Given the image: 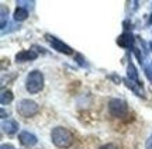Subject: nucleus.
<instances>
[{
	"mask_svg": "<svg viewBox=\"0 0 152 149\" xmlns=\"http://www.w3.org/2000/svg\"><path fill=\"white\" fill-rule=\"evenodd\" d=\"M16 110L24 118H31V117L37 116L39 113V105H38L37 101H34L31 99H23L17 103Z\"/></svg>",
	"mask_w": 152,
	"mask_h": 149,
	"instance_id": "3",
	"label": "nucleus"
},
{
	"mask_svg": "<svg viewBox=\"0 0 152 149\" xmlns=\"http://www.w3.org/2000/svg\"><path fill=\"white\" fill-rule=\"evenodd\" d=\"M18 122L16 120H11V118H7V120H3L1 122V129H3V132L7 134L9 137H13V135H16L18 132Z\"/></svg>",
	"mask_w": 152,
	"mask_h": 149,
	"instance_id": "9",
	"label": "nucleus"
},
{
	"mask_svg": "<svg viewBox=\"0 0 152 149\" xmlns=\"http://www.w3.org/2000/svg\"><path fill=\"white\" fill-rule=\"evenodd\" d=\"M145 149H152V134L148 137L147 142H145Z\"/></svg>",
	"mask_w": 152,
	"mask_h": 149,
	"instance_id": "20",
	"label": "nucleus"
},
{
	"mask_svg": "<svg viewBox=\"0 0 152 149\" xmlns=\"http://www.w3.org/2000/svg\"><path fill=\"white\" fill-rule=\"evenodd\" d=\"M149 48H151V51H152V41L149 42Z\"/></svg>",
	"mask_w": 152,
	"mask_h": 149,
	"instance_id": "25",
	"label": "nucleus"
},
{
	"mask_svg": "<svg viewBox=\"0 0 152 149\" xmlns=\"http://www.w3.org/2000/svg\"><path fill=\"white\" fill-rule=\"evenodd\" d=\"M45 39L52 47V49H55L56 52L64 54V55H73V49L68 44H65L62 39L58 38V37H55L52 34H45Z\"/></svg>",
	"mask_w": 152,
	"mask_h": 149,
	"instance_id": "5",
	"label": "nucleus"
},
{
	"mask_svg": "<svg viewBox=\"0 0 152 149\" xmlns=\"http://www.w3.org/2000/svg\"><path fill=\"white\" fill-rule=\"evenodd\" d=\"M13 100H14L13 92H11L10 89H3V90H1V94H0V103H1V105L10 104Z\"/></svg>",
	"mask_w": 152,
	"mask_h": 149,
	"instance_id": "13",
	"label": "nucleus"
},
{
	"mask_svg": "<svg viewBox=\"0 0 152 149\" xmlns=\"http://www.w3.org/2000/svg\"><path fill=\"white\" fill-rule=\"evenodd\" d=\"M97 149H118V146H117L115 144L109 142V144H104V145H102V146H99Z\"/></svg>",
	"mask_w": 152,
	"mask_h": 149,
	"instance_id": "19",
	"label": "nucleus"
},
{
	"mask_svg": "<svg viewBox=\"0 0 152 149\" xmlns=\"http://www.w3.org/2000/svg\"><path fill=\"white\" fill-rule=\"evenodd\" d=\"M17 4H20V7H24L26 10H28V9H33L34 4H35V1H34V0H31V1H24V0H20V1H17Z\"/></svg>",
	"mask_w": 152,
	"mask_h": 149,
	"instance_id": "16",
	"label": "nucleus"
},
{
	"mask_svg": "<svg viewBox=\"0 0 152 149\" xmlns=\"http://www.w3.org/2000/svg\"><path fill=\"white\" fill-rule=\"evenodd\" d=\"M18 142L23 146H26V148H31V146L37 145L38 138L33 132H30V131H21V132L18 134Z\"/></svg>",
	"mask_w": 152,
	"mask_h": 149,
	"instance_id": "7",
	"label": "nucleus"
},
{
	"mask_svg": "<svg viewBox=\"0 0 152 149\" xmlns=\"http://www.w3.org/2000/svg\"><path fill=\"white\" fill-rule=\"evenodd\" d=\"M142 68H144V75H145L148 80L152 83V61L151 62H144Z\"/></svg>",
	"mask_w": 152,
	"mask_h": 149,
	"instance_id": "14",
	"label": "nucleus"
},
{
	"mask_svg": "<svg viewBox=\"0 0 152 149\" xmlns=\"http://www.w3.org/2000/svg\"><path fill=\"white\" fill-rule=\"evenodd\" d=\"M107 107L110 116L114 118H124L128 114V105L123 99H111Z\"/></svg>",
	"mask_w": 152,
	"mask_h": 149,
	"instance_id": "4",
	"label": "nucleus"
},
{
	"mask_svg": "<svg viewBox=\"0 0 152 149\" xmlns=\"http://www.w3.org/2000/svg\"><path fill=\"white\" fill-rule=\"evenodd\" d=\"M123 82L127 87L130 89L131 92L134 94H137L138 97H142V99H145V93H144V89H142V83H135V82H131L130 79H123Z\"/></svg>",
	"mask_w": 152,
	"mask_h": 149,
	"instance_id": "10",
	"label": "nucleus"
},
{
	"mask_svg": "<svg viewBox=\"0 0 152 149\" xmlns=\"http://www.w3.org/2000/svg\"><path fill=\"white\" fill-rule=\"evenodd\" d=\"M7 14H9V9H6V6H1V13H0V18H1V23H0V25H1V30H4L6 28V18H7Z\"/></svg>",
	"mask_w": 152,
	"mask_h": 149,
	"instance_id": "15",
	"label": "nucleus"
},
{
	"mask_svg": "<svg viewBox=\"0 0 152 149\" xmlns=\"http://www.w3.org/2000/svg\"><path fill=\"white\" fill-rule=\"evenodd\" d=\"M0 149H16L13 145H10V144H3L1 146H0Z\"/></svg>",
	"mask_w": 152,
	"mask_h": 149,
	"instance_id": "21",
	"label": "nucleus"
},
{
	"mask_svg": "<svg viewBox=\"0 0 152 149\" xmlns=\"http://www.w3.org/2000/svg\"><path fill=\"white\" fill-rule=\"evenodd\" d=\"M75 61H76V63L80 65L82 68L87 66V62H85V58H83V55H80V54H76L75 55Z\"/></svg>",
	"mask_w": 152,
	"mask_h": 149,
	"instance_id": "17",
	"label": "nucleus"
},
{
	"mask_svg": "<svg viewBox=\"0 0 152 149\" xmlns=\"http://www.w3.org/2000/svg\"><path fill=\"white\" fill-rule=\"evenodd\" d=\"M123 28H124V33H131L130 30H132V23H131L130 20H124Z\"/></svg>",
	"mask_w": 152,
	"mask_h": 149,
	"instance_id": "18",
	"label": "nucleus"
},
{
	"mask_svg": "<svg viewBox=\"0 0 152 149\" xmlns=\"http://www.w3.org/2000/svg\"><path fill=\"white\" fill-rule=\"evenodd\" d=\"M13 18H14V21H17V23L26 21L28 18V10H26L24 7L17 6V9L14 10V14H13Z\"/></svg>",
	"mask_w": 152,
	"mask_h": 149,
	"instance_id": "12",
	"label": "nucleus"
},
{
	"mask_svg": "<svg viewBox=\"0 0 152 149\" xmlns=\"http://www.w3.org/2000/svg\"><path fill=\"white\" fill-rule=\"evenodd\" d=\"M127 79H130L131 82L141 83L140 82V75H138V71H137L135 65L132 63V61H130L128 63H127Z\"/></svg>",
	"mask_w": 152,
	"mask_h": 149,
	"instance_id": "11",
	"label": "nucleus"
},
{
	"mask_svg": "<svg viewBox=\"0 0 152 149\" xmlns=\"http://www.w3.org/2000/svg\"><path fill=\"white\" fill-rule=\"evenodd\" d=\"M135 41H137V37H134L132 33H123L115 39L117 45L121 47V48H124V49H132V48H135Z\"/></svg>",
	"mask_w": 152,
	"mask_h": 149,
	"instance_id": "6",
	"label": "nucleus"
},
{
	"mask_svg": "<svg viewBox=\"0 0 152 149\" xmlns=\"http://www.w3.org/2000/svg\"><path fill=\"white\" fill-rule=\"evenodd\" d=\"M38 58V51L35 49H23L16 54V62L23 63V62H33Z\"/></svg>",
	"mask_w": 152,
	"mask_h": 149,
	"instance_id": "8",
	"label": "nucleus"
},
{
	"mask_svg": "<svg viewBox=\"0 0 152 149\" xmlns=\"http://www.w3.org/2000/svg\"><path fill=\"white\" fill-rule=\"evenodd\" d=\"M152 24V14H149V18H148V21H147V27H149Z\"/></svg>",
	"mask_w": 152,
	"mask_h": 149,
	"instance_id": "24",
	"label": "nucleus"
},
{
	"mask_svg": "<svg viewBox=\"0 0 152 149\" xmlns=\"http://www.w3.org/2000/svg\"><path fill=\"white\" fill-rule=\"evenodd\" d=\"M51 141L56 148L68 149L75 142V135L68 128L58 125V127L52 128V131H51Z\"/></svg>",
	"mask_w": 152,
	"mask_h": 149,
	"instance_id": "1",
	"label": "nucleus"
},
{
	"mask_svg": "<svg viewBox=\"0 0 152 149\" xmlns=\"http://www.w3.org/2000/svg\"><path fill=\"white\" fill-rule=\"evenodd\" d=\"M44 73L38 69H34L27 75L26 77V90L30 94H37L39 92H42L44 89Z\"/></svg>",
	"mask_w": 152,
	"mask_h": 149,
	"instance_id": "2",
	"label": "nucleus"
},
{
	"mask_svg": "<svg viewBox=\"0 0 152 149\" xmlns=\"http://www.w3.org/2000/svg\"><path fill=\"white\" fill-rule=\"evenodd\" d=\"M6 116L9 117V114L6 113V110H4V108H1V118H3V120H6Z\"/></svg>",
	"mask_w": 152,
	"mask_h": 149,
	"instance_id": "23",
	"label": "nucleus"
},
{
	"mask_svg": "<svg viewBox=\"0 0 152 149\" xmlns=\"http://www.w3.org/2000/svg\"><path fill=\"white\" fill-rule=\"evenodd\" d=\"M110 79H113V80H115V84H120V82H121V77H117L115 75H113V76H110Z\"/></svg>",
	"mask_w": 152,
	"mask_h": 149,
	"instance_id": "22",
	"label": "nucleus"
}]
</instances>
